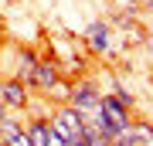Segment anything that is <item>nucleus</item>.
Segmentation results:
<instances>
[{"instance_id":"nucleus-1","label":"nucleus","mask_w":153,"mask_h":146,"mask_svg":"<svg viewBox=\"0 0 153 146\" xmlns=\"http://www.w3.org/2000/svg\"><path fill=\"white\" fill-rule=\"evenodd\" d=\"M48 122H51V129H55L65 143L71 139H82V129H85V116L78 112V109H71V105H55L48 112Z\"/></svg>"},{"instance_id":"nucleus-2","label":"nucleus","mask_w":153,"mask_h":146,"mask_svg":"<svg viewBox=\"0 0 153 146\" xmlns=\"http://www.w3.org/2000/svg\"><path fill=\"white\" fill-rule=\"evenodd\" d=\"M99 99H102V82L92 78V75H78L71 78V99L68 105L78 109V112H92V109H99Z\"/></svg>"},{"instance_id":"nucleus-3","label":"nucleus","mask_w":153,"mask_h":146,"mask_svg":"<svg viewBox=\"0 0 153 146\" xmlns=\"http://www.w3.org/2000/svg\"><path fill=\"white\" fill-rule=\"evenodd\" d=\"M82 41H85V48L92 51L95 58H109L112 48H116V31H112V24L105 21V17H95V21L82 31Z\"/></svg>"},{"instance_id":"nucleus-4","label":"nucleus","mask_w":153,"mask_h":146,"mask_svg":"<svg viewBox=\"0 0 153 146\" xmlns=\"http://www.w3.org/2000/svg\"><path fill=\"white\" fill-rule=\"evenodd\" d=\"M31 88L24 85L21 78H14V75H7V78H0V102H4L7 112H24L27 116V109H31Z\"/></svg>"},{"instance_id":"nucleus-5","label":"nucleus","mask_w":153,"mask_h":146,"mask_svg":"<svg viewBox=\"0 0 153 146\" xmlns=\"http://www.w3.org/2000/svg\"><path fill=\"white\" fill-rule=\"evenodd\" d=\"M58 78H61V65H58V58H51V54L44 58V54H41L38 65H34V71H31V78L24 82V85L31 88V95H38V99H41V95L48 92V88L55 85Z\"/></svg>"},{"instance_id":"nucleus-6","label":"nucleus","mask_w":153,"mask_h":146,"mask_svg":"<svg viewBox=\"0 0 153 146\" xmlns=\"http://www.w3.org/2000/svg\"><path fill=\"white\" fill-rule=\"evenodd\" d=\"M99 109H102L105 133H109V136H112V133H119V129H126V126H129V119H133V109H126L112 92H102V99H99Z\"/></svg>"},{"instance_id":"nucleus-7","label":"nucleus","mask_w":153,"mask_h":146,"mask_svg":"<svg viewBox=\"0 0 153 146\" xmlns=\"http://www.w3.org/2000/svg\"><path fill=\"white\" fill-rule=\"evenodd\" d=\"M38 58H41V54L34 51L31 44L17 48V54H14V71H10V75H14V78H21V82H27V78H31V71H34V65H38Z\"/></svg>"},{"instance_id":"nucleus-8","label":"nucleus","mask_w":153,"mask_h":146,"mask_svg":"<svg viewBox=\"0 0 153 146\" xmlns=\"http://www.w3.org/2000/svg\"><path fill=\"white\" fill-rule=\"evenodd\" d=\"M41 99H44V102H51V105H68V99H71V78L61 75V78H58Z\"/></svg>"},{"instance_id":"nucleus-9","label":"nucleus","mask_w":153,"mask_h":146,"mask_svg":"<svg viewBox=\"0 0 153 146\" xmlns=\"http://www.w3.org/2000/svg\"><path fill=\"white\" fill-rule=\"evenodd\" d=\"M7 146H31V139H27V133H24V129H17L10 139H7Z\"/></svg>"},{"instance_id":"nucleus-10","label":"nucleus","mask_w":153,"mask_h":146,"mask_svg":"<svg viewBox=\"0 0 153 146\" xmlns=\"http://www.w3.org/2000/svg\"><path fill=\"white\" fill-rule=\"evenodd\" d=\"M44 146H68V143L61 139V136H58L55 129H48V143H44Z\"/></svg>"},{"instance_id":"nucleus-11","label":"nucleus","mask_w":153,"mask_h":146,"mask_svg":"<svg viewBox=\"0 0 153 146\" xmlns=\"http://www.w3.org/2000/svg\"><path fill=\"white\" fill-rule=\"evenodd\" d=\"M4 116H7V109H4V102H0V119H4Z\"/></svg>"},{"instance_id":"nucleus-12","label":"nucleus","mask_w":153,"mask_h":146,"mask_svg":"<svg viewBox=\"0 0 153 146\" xmlns=\"http://www.w3.org/2000/svg\"><path fill=\"white\" fill-rule=\"evenodd\" d=\"M68 146H82V143H68Z\"/></svg>"},{"instance_id":"nucleus-13","label":"nucleus","mask_w":153,"mask_h":146,"mask_svg":"<svg viewBox=\"0 0 153 146\" xmlns=\"http://www.w3.org/2000/svg\"><path fill=\"white\" fill-rule=\"evenodd\" d=\"M150 85H153V71H150Z\"/></svg>"},{"instance_id":"nucleus-14","label":"nucleus","mask_w":153,"mask_h":146,"mask_svg":"<svg viewBox=\"0 0 153 146\" xmlns=\"http://www.w3.org/2000/svg\"><path fill=\"white\" fill-rule=\"evenodd\" d=\"M0 146H7V143H4V139H0Z\"/></svg>"}]
</instances>
